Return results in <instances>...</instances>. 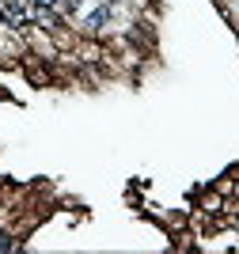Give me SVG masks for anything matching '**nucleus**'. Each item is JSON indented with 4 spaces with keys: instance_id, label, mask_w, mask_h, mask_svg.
Here are the masks:
<instances>
[{
    "instance_id": "1",
    "label": "nucleus",
    "mask_w": 239,
    "mask_h": 254,
    "mask_svg": "<svg viewBox=\"0 0 239 254\" xmlns=\"http://www.w3.org/2000/svg\"><path fill=\"white\" fill-rule=\"evenodd\" d=\"M0 15L8 31L27 34L34 27V0H0Z\"/></svg>"
},
{
    "instance_id": "2",
    "label": "nucleus",
    "mask_w": 239,
    "mask_h": 254,
    "mask_svg": "<svg viewBox=\"0 0 239 254\" xmlns=\"http://www.w3.org/2000/svg\"><path fill=\"white\" fill-rule=\"evenodd\" d=\"M8 251H19V235L11 228H0V254H8Z\"/></svg>"
},
{
    "instance_id": "3",
    "label": "nucleus",
    "mask_w": 239,
    "mask_h": 254,
    "mask_svg": "<svg viewBox=\"0 0 239 254\" xmlns=\"http://www.w3.org/2000/svg\"><path fill=\"white\" fill-rule=\"evenodd\" d=\"M34 8H57V0H34Z\"/></svg>"
}]
</instances>
